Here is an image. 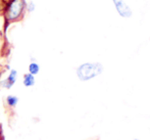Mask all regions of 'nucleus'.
<instances>
[{
    "label": "nucleus",
    "mask_w": 150,
    "mask_h": 140,
    "mask_svg": "<svg viewBox=\"0 0 150 140\" xmlns=\"http://www.w3.org/2000/svg\"><path fill=\"white\" fill-rule=\"evenodd\" d=\"M26 0H8L3 8L5 28L11 24L20 23L26 16Z\"/></svg>",
    "instance_id": "1"
},
{
    "label": "nucleus",
    "mask_w": 150,
    "mask_h": 140,
    "mask_svg": "<svg viewBox=\"0 0 150 140\" xmlns=\"http://www.w3.org/2000/svg\"><path fill=\"white\" fill-rule=\"evenodd\" d=\"M104 71L103 65L100 63H84L76 70L78 79L82 82H87L100 76Z\"/></svg>",
    "instance_id": "2"
},
{
    "label": "nucleus",
    "mask_w": 150,
    "mask_h": 140,
    "mask_svg": "<svg viewBox=\"0 0 150 140\" xmlns=\"http://www.w3.org/2000/svg\"><path fill=\"white\" fill-rule=\"evenodd\" d=\"M16 80H18V71L14 69H11L9 71V73H8L7 77L0 81V87L3 89H6V90H9L16 84Z\"/></svg>",
    "instance_id": "3"
},
{
    "label": "nucleus",
    "mask_w": 150,
    "mask_h": 140,
    "mask_svg": "<svg viewBox=\"0 0 150 140\" xmlns=\"http://www.w3.org/2000/svg\"><path fill=\"white\" fill-rule=\"evenodd\" d=\"M112 2L115 3L117 11L119 12V14L122 18H129L132 16V14H133L132 9H131L130 6H129L124 0H112Z\"/></svg>",
    "instance_id": "4"
},
{
    "label": "nucleus",
    "mask_w": 150,
    "mask_h": 140,
    "mask_svg": "<svg viewBox=\"0 0 150 140\" xmlns=\"http://www.w3.org/2000/svg\"><path fill=\"white\" fill-rule=\"evenodd\" d=\"M18 100H20V99H18V96H16V95H13V94H9L5 97V104L8 109H13L14 107H16V105H18Z\"/></svg>",
    "instance_id": "5"
},
{
    "label": "nucleus",
    "mask_w": 150,
    "mask_h": 140,
    "mask_svg": "<svg viewBox=\"0 0 150 140\" xmlns=\"http://www.w3.org/2000/svg\"><path fill=\"white\" fill-rule=\"evenodd\" d=\"M23 84L25 87H33L36 84V79L35 76L31 75L30 73H27L23 76Z\"/></svg>",
    "instance_id": "6"
},
{
    "label": "nucleus",
    "mask_w": 150,
    "mask_h": 140,
    "mask_svg": "<svg viewBox=\"0 0 150 140\" xmlns=\"http://www.w3.org/2000/svg\"><path fill=\"white\" fill-rule=\"evenodd\" d=\"M28 71H29V73H30L31 75H33V76L38 75V74H39V72H40L39 63H36V61H31V63H29Z\"/></svg>",
    "instance_id": "7"
},
{
    "label": "nucleus",
    "mask_w": 150,
    "mask_h": 140,
    "mask_svg": "<svg viewBox=\"0 0 150 140\" xmlns=\"http://www.w3.org/2000/svg\"><path fill=\"white\" fill-rule=\"evenodd\" d=\"M35 10V3L33 1L30 2H27V5H26V11L27 12H32Z\"/></svg>",
    "instance_id": "8"
},
{
    "label": "nucleus",
    "mask_w": 150,
    "mask_h": 140,
    "mask_svg": "<svg viewBox=\"0 0 150 140\" xmlns=\"http://www.w3.org/2000/svg\"><path fill=\"white\" fill-rule=\"evenodd\" d=\"M133 140H140V139H138V138H135V139H133Z\"/></svg>",
    "instance_id": "9"
}]
</instances>
